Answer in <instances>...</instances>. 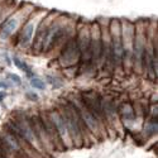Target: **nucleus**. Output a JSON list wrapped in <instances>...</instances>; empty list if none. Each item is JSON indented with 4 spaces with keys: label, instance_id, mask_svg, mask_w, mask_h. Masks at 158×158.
<instances>
[{
    "label": "nucleus",
    "instance_id": "nucleus-1",
    "mask_svg": "<svg viewBox=\"0 0 158 158\" xmlns=\"http://www.w3.org/2000/svg\"><path fill=\"white\" fill-rule=\"evenodd\" d=\"M66 33V28L62 27L58 23H53L51 27L47 28V31L44 32V37H43V51H48L53 47V44H56L60 39Z\"/></svg>",
    "mask_w": 158,
    "mask_h": 158
},
{
    "label": "nucleus",
    "instance_id": "nucleus-2",
    "mask_svg": "<svg viewBox=\"0 0 158 158\" xmlns=\"http://www.w3.org/2000/svg\"><path fill=\"white\" fill-rule=\"evenodd\" d=\"M72 106H73L75 110L77 111L78 116H80V119L89 127L90 130H93L94 133H95V131H98V129H99V124H98L96 118H95L94 114H91V113H90V110L85 106L84 104H81L80 106H78V105H76V104H72Z\"/></svg>",
    "mask_w": 158,
    "mask_h": 158
},
{
    "label": "nucleus",
    "instance_id": "nucleus-3",
    "mask_svg": "<svg viewBox=\"0 0 158 158\" xmlns=\"http://www.w3.org/2000/svg\"><path fill=\"white\" fill-rule=\"evenodd\" d=\"M82 104L90 110L91 114H94L96 116H102V106H101V100L98 95L93 93H87L82 96Z\"/></svg>",
    "mask_w": 158,
    "mask_h": 158
},
{
    "label": "nucleus",
    "instance_id": "nucleus-4",
    "mask_svg": "<svg viewBox=\"0 0 158 158\" xmlns=\"http://www.w3.org/2000/svg\"><path fill=\"white\" fill-rule=\"evenodd\" d=\"M80 55V51H78V46L75 41H71L66 44L64 49H63V53H62V58H61V62L64 64V66H70L73 63L75 58Z\"/></svg>",
    "mask_w": 158,
    "mask_h": 158
},
{
    "label": "nucleus",
    "instance_id": "nucleus-5",
    "mask_svg": "<svg viewBox=\"0 0 158 158\" xmlns=\"http://www.w3.org/2000/svg\"><path fill=\"white\" fill-rule=\"evenodd\" d=\"M18 24H19V19L18 17H11L9 18L2 27H0V39H6L9 38L13 33H14V31L18 28Z\"/></svg>",
    "mask_w": 158,
    "mask_h": 158
},
{
    "label": "nucleus",
    "instance_id": "nucleus-6",
    "mask_svg": "<svg viewBox=\"0 0 158 158\" xmlns=\"http://www.w3.org/2000/svg\"><path fill=\"white\" fill-rule=\"evenodd\" d=\"M49 119H51L52 123H53L56 130L58 131V134L61 137H66V135L69 134L67 127H66V123H64V119H63L62 114H60L57 111H53V113L49 114Z\"/></svg>",
    "mask_w": 158,
    "mask_h": 158
},
{
    "label": "nucleus",
    "instance_id": "nucleus-7",
    "mask_svg": "<svg viewBox=\"0 0 158 158\" xmlns=\"http://www.w3.org/2000/svg\"><path fill=\"white\" fill-rule=\"evenodd\" d=\"M33 33H34V24L32 22H29V23H27L24 25L22 32H20V38H19L20 46H23V47L28 46L31 43V41H32Z\"/></svg>",
    "mask_w": 158,
    "mask_h": 158
},
{
    "label": "nucleus",
    "instance_id": "nucleus-8",
    "mask_svg": "<svg viewBox=\"0 0 158 158\" xmlns=\"http://www.w3.org/2000/svg\"><path fill=\"white\" fill-rule=\"evenodd\" d=\"M31 86L34 87V89H38V90H43L46 87V84H44V81L41 80V78H32Z\"/></svg>",
    "mask_w": 158,
    "mask_h": 158
},
{
    "label": "nucleus",
    "instance_id": "nucleus-9",
    "mask_svg": "<svg viewBox=\"0 0 158 158\" xmlns=\"http://www.w3.org/2000/svg\"><path fill=\"white\" fill-rule=\"evenodd\" d=\"M8 77L10 78V80H13V82H15L17 85H20L22 84V80H20V77L15 73H8Z\"/></svg>",
    "mask_w": 158,
    "mask_h": 158
},
{
    "label": "nucleus",
    "instance_id": "nucleus-10",
    "mask_svg": "<svg viewBox=\"0 0 158 158\" xmlns=\"http://www.w3.org/2000/svg\"><path fill=\"white\" fill-rule=\"evenodd\" d=\"M27 98L28 99H31V100H38V95L37 94H34V93H27Z\"/></svg>",
    "mask_w": 158,
    "mask_h": 158
},
{
    "label": "nucleus",
    "instance_id": "nucleus-11",
    "mask_svg": "<svg viewBox=\"0 0 158 158\" xmlns=\"http://www.w3.org/2000/svg\"><path fill=\"white\" fill-rule=\"evenodd\" d=\"M0 89H8V85L5 82H0Z\"/></svg>",
    "mask_w": 158,
    "mask_h": 158
},
{
    "label": "nucleus",
    "instance_id": "nucleus-12",
    "mask_svg": "<svg viewBox=\"0 0 158 158\" xmlns=\"http://www.w3.org/2000/svg\"><path fill=\"white\" fill-rule=\"evenodd\" d=\"M4 98H5V93L4 91H0V101H2Z\"/></svg>",
    "mask_w": 158,
    "mask_h": 158
},
{
    "label": "nucleus",
    "instance_id": "nucleus-13",
    "mask_svg": "<svg viewBox=\"0 0 158 158\" xmlns=\"http://www.w3.org/2000/svg\"><path fill=\"white\" fill-rule=\"evenodd\" d=\"M0 158H2V157H0Z\"/></svg>",
    "mask_w": 158,
    "mask_h": 158
}]
</instances>
